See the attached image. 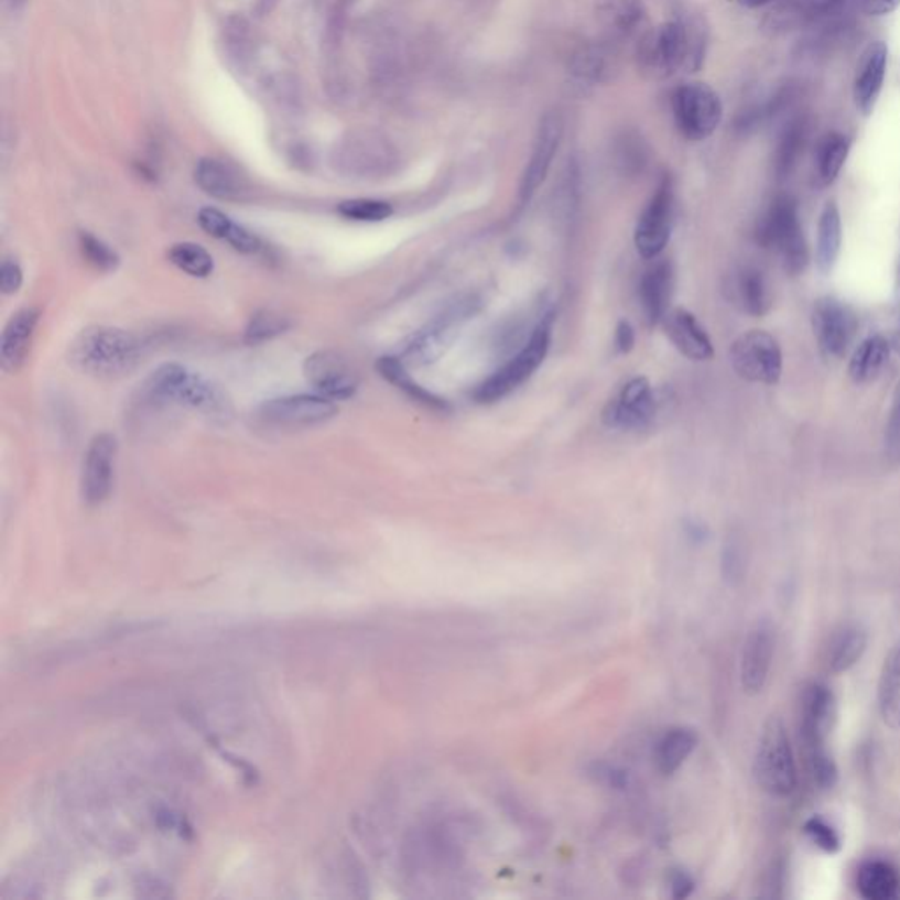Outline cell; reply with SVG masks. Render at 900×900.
<instances>
[{
    "mask_svg": "<svg viewBox=\"0 0 900 900\" xmlns=\"http://www.w3.org/2000/svg\"><path fill=\"white\" fill-rule=\"evenodd\" d=\"M707 26L698 14L677 13L675 20L649 31L640 40L639 67L654 79L669 78L674 71L695 73L704 64Z\"/></svg>",
    "mask_w": 900,
    "mask_h": 900,
    "instance_id": "cell-1",
    "label": "cell"
},
{
    "mask_svg": "<svg viewBox=\"0 0 900 900\" xmlns=\"http://www.w3.org/2000/svg\"><path fill=\"white\" fill-rule=\"evenodd\" d=\"M140 354V341L135 336L118 327H87L71 344L73 365L102 379H113L134 370Z\"/></svg>",
    "mask_w": 900,
    "mask_h": 900,
    "instance_id": "cell-2",
    "label": "cell"
},
{
    "mask_svg": "<svg viewBox=\"0 0 900 900\" xmlns=\"http://www.w3.org/2000/svg\"><path fill=\"white\" fill-rule=\"evenodd\" d=\"M554 318H556L554 310L545 312L531 330L524 347L516 356L510 357L500 370H496L489 379L477 386L474 392L477 403L491 405L496 401L503 400L505 397H509L510 392L521 388L522 383L527 382L531 375L544 365L549 348H551V338H553Z\"/></svg>",
    "mask_w": 900,
    "mask_h": 900,
    "instance_id": "cell-3",
    "label": "cell"
},
{
    "mask_svg": "<svg viewBox=\"0 0 900 900\" xmlns=\"http://www.w3.org/2000/svg\"><path fill=\"white\" fill-rule=\"evenodd\" d=\"M480 310V300L475 294L457 297L448 303L440 314L431 318L426 326L409 339L401 361L405 365L424 366L438 361L453 347L454 339L462 333L474 315Z\"/></svg>",
    "mask_w": 900,
    "mask_h": 900,
    "instance_id": "cell-4",
    "label": "cell"
},
{
    "mask_svg": "<svg viewBox=\"0 0 900 900\" xmlns=\"http://www.w3.org/2000/svg\"><path fill=\"white\" fill-rule=\"evenodd\" d=\"M752 774L763 792L788 796L796 788V767L787 727L779 716H770L761 728Z\"/></svg>",
    "mask_w": 900,
    "mask_h": 900,
    "instance_id": "cell-5",
    "label": "cell"
},
{
    "mask_svg": "<svg viewBox=\"0 0 900 900\" xmlns=\"http://www.w3.org/2000/svg\"><path fill=\"white\" fill-rule=\"evenodd\" d=\"M758 243L776 248L787 273L801 274L810 262V252L802 231L796 203L792 197H779L757 226Z\"/></svg>",
    "mask_w": 900,
    "mask_h": 900,
    "instance_id": "cell-6",
    "label": "cell"
},
{
    "mask_svg": "<svg viewBox=\"0 0 900 900\" xmlns=\"http://www.w3.org/2000/svg\"><path fill=\"white\" fill-rule=\"evenodd\" d=\"M144 392L150 400L164 405L191 406L208 412H218L224 406L223 394L214 383L182 365L158 368L144 383Z\"/></svg>",
    "mask_w": 900,
    "mask_h": 900,
    "instance_id": "cell-7",
    "label": "cell"
},
{
    "mask_svg": "<svg viewBox=\"0 0 900 900\" xmlns=\"http://www.w3.org/2000/svg\"><path fill=\"white\" fill-rule=\"evenodd\" d=\"M672 111L679 132L690 141H704L714 134L723 118L718 94L705 83H686L672 96Z\"/></svg>",
    "mask_w": 900,
    "mask_h": 900,
    "instance_id": "cell-8",
    "label": "cell"
},
{
    "mask_svg": "<svg viewBox=\"0 0 900 900\" xmlns=\"http://www.w3.org/2000/svg\"><path fill=\"white\" fill-rule=\"evenodd\" d=\"M730 361L746 382L774 386L783 375V353L778 339L767 330L744 333L731 344Z\"/></svg>",
    "mask_w": 900,
    "mask_h": 900,
    "instance_id": "cell-9",
    "label": "cell"
},
{
    "mask_svg": "<svg viewBox=\"0 0 900 900\" xmlns=\"http://www.w3.org/2000/svg\"><path fill=\"white\" fill-rule=\"evenodd\" d=\"M814 338L828 359H841L848 353L858 329L857 314L837 297H820L811 314Z\"/></svg>",
    "mask_w": 900,
    "mask_h": 900,
    "instance_id": "cell-10",
    "label": "cell"
},
{
    "mask_svg": "<svg viewBox=\"0 0 900 900\" xmlns=\"http://www.w3.org/2000/svg\"><path fill=\"white\" fill-rule=\"evenodd\" d=\"M672 223H674V183L669 174H665L637 223L636 247L640 256L649 261L661 256L669 245Z\"/></svg>",
    "mask_w": 900,
    "mask_h": 900,
    "instance_id": "cell-11",
    "label": "cell"
},
{
    "mask_svg": "<svg viewBox=\"0 0 900 900\" xmlns=\"http://www.w3.org/2000/svg\"><path fill=\"white\" fill-rule=\"evenodd\" d=\"M335 401L314 394H297L268 400L259 406L257 415L265 424L274 427L317 426L335 418Z\"/></svg>",
    "mask_w": 900,
    "mask_h": 900,
    "instance_id": "cell-12",
    "label": "cell"
},
{
    "mask_svg": "<svg viewBox=\"0 0 900 900\" xmlns=\"http://www.w3.org/2000/svg\"><path fill=\"white\" fill-rule=\"evenodd\" d=\"M657 397L653 388L644 377H636L622 386L618 397L605 406V426L614 430H642L649 426L657 415Z\"/></svg>",
    "mask_w": 900,
    "mask_h": 900,
    "instance_id": "cell-13",
    "label": "cell"
},
{
    "mask_svg": "<svg viewBox=\"0 0 900 900\" xmlns=\"http://www.w3.org/2000/svg\"><path fill=\"white\" fill-rule=\"evenodd\" d=\"M305 377L310 386L333 401L353 398L359 389V375L347 357L335 350H321L305 361Z\"/></svg>",
    "mask_w": 900,
    "mask_h": 900,
    "instance_id": "cell-14",
    "label": "cell"
},
{
    "mask_svg": "<svg viewBox=\"0 0 900 900\" xmlns=\"http://www.w3.org/2000/svg\"><path fill=\"white\" fill-rule=\"evenodd\" d=\"M117 440L109 433L94 436L88 445L82 468V496L88 505H100L113 486Z\"/></svg>",
    "mask_w": 900,
    "mask_h": 900,
    "instance_id": "cell-15",
    "label": "cell"
},
{
    "mask_svg": "<svg viewBox=\"0 0 900 900\" xmlns=\"http://www.w3.org/2000/svg\"><path fill=\"white\" fill-rule=\"evenodd\" d=\"M562 118L557 117L556 113L545 115L542 122H540L530 164H528L521 180V188H519V203H521V206H527L533 199L540 185L547 178L549 170H551L560 143H562Z\"/></svg>",
    "mask_w": 900,
    "mask_h": 900,
    "instance_id": "cell-16",
    "label": "cell"
},
{
    "mask_svg": "<svg viewBox=\"0 0 900 900\" xmlns=\"http://www.w3.org/2000/svg\"><path fill=\"white\" fill-rule=\"evenodd\" d=\"M774 628L769 621H758L744 642L740 660V684L744 693L755 696L763 692L774 658Z\"/></svg>",
    "mask_w": 900,
    "mask_h": 900,
    "instance_id": "cell-17",
    "label": "cell"
},
{
    "mask_svg": "<svg viewBox=\"0 0 900 900\" xmlns=\"http://www.w3.org/2000/svg\"><path fill=\"white\" fill-rule=\"evenodd\" d=\"M888 67V46L883 41L872 43L861 53L857 76L853 83V99L864 117H870L883 90Z\"/></svg>",
    "mask_w": 900,
    "mask_h": 900,
    "instance_id": "cell-18",
    "label": "cell"
},
{
    "mask_svg": "<svg viewBox=\"0 0 900 900\" xmlns=\"http://www.w3.org/2000/svg\"><path fill=\"white\" fill-rule=\"evenodd\" d=\"M837 718V702L831 687L825 684H813L804 698L802 713V736L807 751L825 748L826 737L831 736Z\"/></svg>",
    "mask_w": 900,
    "mask_h": 900,
    "instance_id": "cell-19",
    "label": "cell"
},
{
    "mask_svg": "<svg viewBox=\"0 0 900 900\" xmlns=\"http://www.w3.org/2000/svg\"><path fill=\"white\" fill-rule=\"evenodd\" d=\"M663 327L672 345L687 359L692 361L713 359V339L692 312L684 308L670 310L663 318Z\"/></svg>",
    "mask_w": 900,
    "mask_h": 900,
    "instance_id": "cell-20",
    "label": "cell"
},
{
    "mask_svg": "<svg viewBox=\"0 0 900 900\" xmlns=\"http://www.w3.org/2000/svg\"><path fill=\"white\" fill-rule=\"evenodd\" d=\"M40 321V310L23 308L17 312L4 327L0 341V362L8 373H17L25 365Z\"/></svg>",
    "mask_w": 900,
    "mask_h": 900,
    "instance_id": "cell-21",
    "label": "cell"
},
{
    "mask_svg": "<svg viewBox=\"0 0 900 900\" xmlns=\"http://www.w3.org/2000/svg\"><path fill=\"white\" fill-rule=\"evenodd\" d=\"M674 292V268L669 261H658L640 280V306L649 327L663 323L669 314Z\"/></svg>",
    "mask_w": 900,
    "mask_h": 900,
    "instance_id": "cell-22",
    "label": "cell"
},
{
    "mask_svg": "<svg viewBox=\"0 0 900 900\" xmlns=\"http://www.w3.org/2000/svg\"><path fill=\"white\" fill-rule=\"evenodd\" d=\"M194 178L197 187L215 199L240 200L247 196L248 185L243 176L232 165L218 159H200Z\"/></svg>",
    "mask_w": 900,
    "mask_h": 900,
    "instance_id": "cell-23",
    "label": "cell"
},
{
    "mask_svg": "<svg viewBox=\"0 0 900 900\" xmlns=\"http://www.w3.org/2000/svg\"><path fill=\"white\" fill-rule=\"evenodd\" d=\"M377 371L382 375L383 379L388 380L392 386H397L400 391L405 392L406 397L418 401L426 409L436 410V412H451L447 401L444 398L436 397L435 392L427 391L422 388L421 383L410 377L406 371L405 362L401 361L400 357L383 356L377 361Z\"/></svg>",
    "mask_w": 900,
    "mask_h": 900,
    "instance_id": "cell-24",
    "label": "cell"
},
{
    "mask_svg": "<svg viewBox=\"0 0 900 900\" xmlns=\"http://www.w3.org/2000/svg\"><path fill=\"white\" fill-rule=\"evenodd\" d=\"M843 247V220L841 212L834 200H828L818 223V240H816V268L820 273L831 274L839 259Z\"/></svg>",
    "mask_w": 900,
    "mask_h": 900,
    "instance_id": "cell-25",
    "label": "cell"
},
{
    "mask_svg": "<svg viewBox=\"0 0 900 900\" xmlns=\"http://www.w3.org/2000/svg\"><path fill=\"white\" fill-rule=\"evenodd\" d=\"M596 17L610 34L616 37H628L637 32L639 25L644 22V2L642 0H598Z\"/></svg>",
    "mask_w": 900,
    "mask_h": 900,
    "instance_id": "cell-26",
    "label": "cell"
},
{
    "mask_svg": "<svg viewBox=\"0 0 900 900\" xmlns=\"http://www.w3.org/2000/svg\"><path fill=\"white\" fill-rule=\"evenodd\" d=\"M879 714L888 727L900 728V639L885 660L878 686Z\"/></svg>",
    "mask_w": 900,
    "mask_h": 900,
    "instance_id": "cell-27",
    "label": "cell"
},
{
    "mask_svg": "<svg viewBox=\"0 0 900 900\" xmlns=\"http://www.w3.org/2000/svg\"><path fill=\"white\" fill-rule=\"evenodd\" d=\"M734 301L752 317L766 315L770 308V291L766 276L757 268H742L731 283Z\"/></svg>",
    "mask_w": 900,
    "mask_h": 900,
    "instance_id": "cell-28",
    "label": "cell"
},
{
    "mask_svg": "<svg viewBox=\"0 0 900 900\" xmlns=\"http://www.w3.org/2000/svg\"><path fill=\"white\" fill-rule=\"evenodd\" d=\"M698 736L693 728H670L665 736L658 740L654 749V761L663 776H672L683 767L684 761L695 751Z\"/></svg>",
    "mask_w": 900,
    "mask_h": 900,
    "instance_id": "cell-29",
    "label": "cell"
},
{
    "mask_svg": "<svg viewBox=\"0 0 900 900\" xmlns=\"http://www.w3.org/2000/svg\"><path fill=\"white\" fill-rule=\"evenodd\" d=\"M890 348L892 345L881 335L864 339L849 359L848 373L853 382L867 383L875 380L887 366Z\"/></svg>",
    "mask_w": 900,
    "mask_h": 900,
    "instance_id": "cell-30",
    "label": "cell"
},
{
    "mask_svg": "<svg viewBox=\"0 0 900 900\" xmlns=\"http://www.w3.org/2000/svg\"><path fill=\"white\" fill-rule=\"evenodd\" d=\"M858 892L867 900H892L899 896L900 878L888 861L869 860L858 869Z\"/></svg>",
    "mask_w": 900,
    "mask_h": 900,
    "instance_id": "cell-31",
    "label": "cell"
},
{
    "mask_svg": "<svg viewBox=\"0 0 900 900\" xmlns=\"http://www.w3.org/2000/svg\"><path fill=\"white\" fill-rule=\"evenodd\" d=\"M867 649V631L857 625L846 627L832 644L828 669L832 674H843L857 665Z\"/></svg>",
    "mask_w": 900,
    "mask_h": 900,
    "instance_id": "cell-32",
    "label": "cell"
},
{
    "mask_svg": "<svg viewBox=\"0 0 900 900\" xmlns=\"http://www.w3.org/2000/svg\"><path fill=\"white\" fill-rule=\"evenodd\" d=\"M849 150H852V140L841 132H831L820 141L816 164H818L820 182L823 185H831L837 180L846 164Z\"/></svg>",
    "mask_w": 900,
    "mask_h": 900,
    "instance_id": "cell-33",
    "label": "cell"
},
{
    "mask_svg": "<svg viewBox=\"0 0 900 900\" xmlns=\"http://www.w3.org/2000/svg\"><path fill=\"white\" fill-rule=\"evenodd\" d=\"M170 261L173 262L183 273L196 276V279H206L214 273L215 262L212 253L205 247L197 243H176L170 248L167 252Z\"/></svg>",
    "mask_w": 900,
    "mask_h": 900,
    "instance_id": "cell-34",
    "label": "cell"
},
{
    "mask_svg": "<svg viewBox=\"0 0 900 900\" xmlns=\"http://www.w3.org/2000/svg\"><path fill=\"white\" fill-rule=\"evenodd\" d=\"M291 327V321L274 310H261L252 315L247 329L245 341L250 345L264 344L276 336L283 335Z\"/></svg>",
    "mask_w": 900,
    "mask_h": 900,
    "instance_id": "cell-35",
    "label": "cell"
},
{
    "mask_svg": "<svg viewBox=\"0 0 900 900\" xmlns=\"http://www.w3.org/2000/svg\"><path fill=\"white\" fill-rule=\"evenodd\" d=\"M338 214L356 223H382L394 214V208L388 200L348 199L339 203Z\"/></svg>",
    "mask_w": 900,
    "mask_h": 900,
    "instance_id": "cell-36",
    "label": "cell"
},
{
    "mask_svg": "<svg viewBox=\"0 0 900 900\" xmlns=\"http://www.w3.org/2000/svg\"><path fill=\"white\" fill-rule=\"evenodd\" d=\"M78 245L82 256L87 259L88 264L94 265L100 273H111L120 265V257H118L113 248L99 240L91 232H79Z\"/></svg>",
    "mask_w": 900,
    "mask_h": 900,
    "instance_id": "cell-37",
    "label": "cell"
},
{
    "mask_svg": "<svg viewBox=\"0 0 900 900\" xmlns=\"http://www.w3.org/2000/svg\"><path fill=\"white\" fill-rule=\"evenodd\" d=\"M605 57L607 55H605L604 50L587 46V48L581 50L575 55L572 69L581 78L589 79V82H600L601 76L607 73V58Z\"/></svg>",
    "mask_w": 900,
    "mask_h": 900,
    "instance_id": "cell-38",
    "label": "cell"
},
{
    "mask_svg": "<svg viewBox=\"0 0 900 900\" xmlns=\"http://www.w3.org/2000/svg\"><path fill=\"white\" fill-rule=\"evenodd\" d=\"M807 760H810L814 783L818 784L822 790H832L837 784L839 772L831 755L826 752V748L810 749Z\"/></svg>",
    "mask_w": 900,
    "mask_h": 900,
    "instance_id": "cell-39",
    "label": "cell"
},
{
    "mask_svg": "<svg viewBox=\"0 0 900 900\" xmlns=\"http://www.w3.org/2000/svg\"><path fill=\"white\" fill-rule=\"evenodd\" d=\"M804 834L807 839L825 853H837L841 849V837L831 823L822 816H813L804 823Z\"/></svg>",
    "mask_w": 900,
    "mask_h": 900,
    "instance_id": "cell-40",
    "label": "cell"
},
{
    "mask_svg": "<svg viewBox=\"0 0 900 900\" xmlns=\"http://www.w3.org/2000/svg\"><path fill=\"white\" fill-rule=\"evenodd\" d=\"M197 223H199L200 229L203 231L208 232L209 236H214V238H218V240H226L227 232L232 227L231 218L227 217L226 214H223L220 209L217 208H203L197 215Z\"/></svg>",
    "mask_w": 900,
    "mask_h": 900,
    "instance_id": "cell-41",
    "label": "cell"
},
{
    "mask_svg": "<svg viewBox=\"0 0 900 900\" xmlns=\"http://www.w3.org/2000/svg\"><path fill=\"white\" fill-rule=\"evenodd\" d=\"M226 241L232 245L235 250H238L240 253H247V256H253V253L261 250V241H259V238L236 223L232 224L231 229L227 232Z\"/></svg>",
    "mask_w": 900,
    "mask_h": 900,
    "instance_id": "cell-42",
    "label": "cell"
},
{
    "mask_svg": "<svg viewBox=\"0 0 900 900\" xmlns=\"http://www.w3.org/2000/svg\"><path fill=\"white\" fill-rule=\"evenodd\" d=\"M23 283V271L17 261H4L0 265V291L6 296H13Z\"/></svg>",
    "mask_w": 900,
    "mask_h": 900,
    "instance_id": "cell-43",
    "label": "cell"
},
{
    "mask_svg": "<svg viewBox=\"0 0 900 900\" xmlns=\"http://www.w3.org/2000/svg\"><path fill=\"white\" fill-rule=\"evenodd\" d=\"M227 34H229V46L236 58H245V48L248 43V25L243 18H231L227 23Z\"/></svg>",
    "mask_w": 900,
    "mask_h": 900,
    "instance_id": "cell-44",
    "label": "cell"
},
{
    "mask_svg": "<svg viewBox=\"0 0 900 900\" xmlns=\"http://www.w3.org/2000/svg\"><path fill=\"white\" fill-rule=\"evenodd\" d=\"M742 554H740L737 544H731L730 542V544L725 547V553H723V575H725L728 583L734 584L737 583L739 578H742Z\"/></svg>",
    "mask_w": 900,
    "mask_h": 900,
    "instance_id": "cell-45",
    "label": "cell"
},
{
    "mask_svg": "<svg viewBox=\"0 0 900 900\" xmlns=\"http://www.w3.org/2000/svg\"><path fill=\"white\" fill-rule=\"evenodd\" d=\"M799 132H788L787 140H784L783 149L779 152V171L787 173L795 161L796 152H799Z\"/></svg>",
    "mask_w": 900,
    "mask_h": 900,
    "instance_id": "cell-46",
    "label": "cell"
},
{
    "mask_svg": "<svg viewBox=\"0 0 900 900\" xmlns=\"http://www.w3.org/2000/svg\"><path fill=\"white\" fill-rule=\"evenodd\" d=\"M614 344H616V350L619 354H630L636 347V329L628 321H621L616 327Z\"/></svg>",
    "mask_w": 900,
    "mask_h": 900,
    "instance_id": "cell-47",
    "label": "cell"
},
{
    "mask_svg": "<svg viewBox=\"0 0 900 900\" xmlns=\"http://www.w3.org/2000/svg\"><path fill=\"white\" fill-rule=\"evenodd\" d=\"M887 442L890 447H896V445L900 444V386L899 389H897L896 400H893L890 421H888Z\"/></svg>",
    "mask_w": 900,
    "mask_h": 900,
    "instance_id": "cell-48",
    "label": "cell"
},
{
    "mask_svg": "<svg viewBox=\"0 0 900 900\" xmlns=\"http://www.w3.org/2000/svg\"><path fill=\"white\" fill-rule=\"evenodd\" d=\"M900 0H861V9L869 17H885L896 11Z\"/></svg>",
    "mask_w": 900,
    "mask_h": 900,
    "instance_id": "cell-49",
    "label": "cell"
},
{
    "mask_svg": "<svg viewBox=\"0 0 900 900\" xmlns=\"http://www.w3.org/2000/svg\"><path fill=\"white\" fill-rule=\"evenodd\" d=\"M670 887H672V896L675 899H686L690 893L693 892V888H695V883H693V879L683 872V870H675L674 875H672V879H670Z\"/></svg>",
    "mask_w": 900,
    "mask_h": 900,
    "instance_id": "cell-50",
    "label": "cell"
},
{
    "mask_svg": "<svg viewBox=\"0 0 900 900\" xmlns=\"http://www.w3.org/2000/svg\"><path fill=\"white\" fill-rule=\"evenodd\" d=\"M744 6H748V8H760V6L770 4L772 0H740Z\"/></svg>",
    "mask_w": 900,
    "mask_h": 900,
    "instance_id": "cell-51",
    "label": "cell"
},
{
    "mask_svg": "<svg viewBox=\"0 0 900 900\" xmlns=\"http://www.w3.org/2000/svg\"><path fill=\"white\" fill-rule=\"evenodd\" d=\"M890 345H892V347L896 348V353L900 354V326H899V329L896 330V335H893L892 344H890Z\"/></svg>",
    "mask_w": 900,
    "mask_h": 900,
    "instance_id": "cell-52",
    "label": "cell"
},
{
    "mask_svg": "<svg viewBox=\"0 0 900 900\" xmlns=\"http://www.w3.org/2000/svg\"><path fill=\"white\" fill-rule=\"evenodd\" d=\"M897 283H899V291H900V261H899V268H897Z\"/></svg>",
    "mask_w": 900,
    "mask_h": 900,
    "instance_id": "cell-53",
    "label": "cell"
}]
</instances>
